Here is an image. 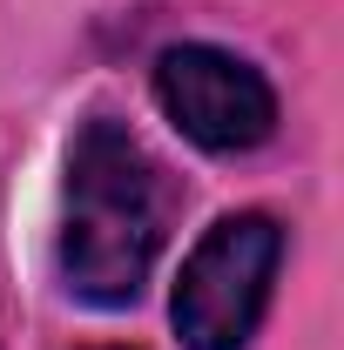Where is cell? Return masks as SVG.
I'll return each mask as SVG.
<instances>
[{"mask_svg": "<svg viewBox=\"0 0 344 350\" xmlns=\"http://www.w3.org/2000/svg\"><path fill=\"white\" fill-rule=\"evenodd\" d=\"M169 175L129 135V122L88 115L68 142V189L54 236L61 283L95 310H129L169 243Z\"/></svg>", "mask_w": 344, "mask_h": 350, "instance_id": "obj_1", "label": "cell"}, {"mask_svg": "<svg viewBox=\"0 0 344 350\" xmlns=\"http://www.w3.org/2000/svg\"><path fill=\"white\" fill-rule=\"evenodd\" d=\"M284 269V229L257 209L223 216L189 250L182 276H175V337L189 350H250L263 310H270V283Z\"/></svg>", "mask_w": 344, "mask_h": 350, "instance_id": "obj_2", "label": "cell"}, {"mask_svg": "<svg viewBox=\"0 0 344 350\" xmlns=\"http://www.w3.org/2000/svg\"><path fill=\"white\" fill-rule=\"evenodd\" d=\"M156 101L210 155H250L277 135V88L243 54L182 41L156 61Z\"/></svg>", "mask_w": 344, "mask_h": 350, "instance_id": "obj_3", "label": "cell"}]
</instances>
